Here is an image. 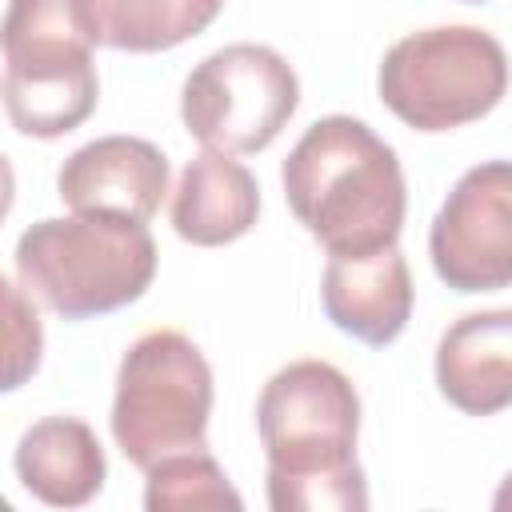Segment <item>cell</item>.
<instances>
[{"label":"cell","instance_id":"obj_7","mask_svg":"<svg viewBox=\"0 0 512 512\" xmlns=\"http://www.w3.org/2000/svg\"><path fill=\"white\" fill-rule=\"evenodd\" d=\"M428 256L452 292H500L512 284V168L484 160L444 196Z\"/></svg>","mask_w":512,"mask_h":512},{"label":"cell","instance_id":"obj_19","mask_svg":"<svg viewBox=\"0 0 512 512\" xmlns=\"http://www.w3.org/2000/svg\"><path fill=\"white\" fill-rule=\"evenodd\" d=\"M464 4H484V0H464Z\"/></svg>","mask_w":512,"mask_h":512},{"label":"cell","instance_id":"obj_17","mask_svg":"<svg viewBox=\"0 0 512 512\" xmlns=\"http://www.w3.org/2000/svg\"><path fill=\"white\" fill-rule=\"evenodd\" d=\"M44 360V320L24 292L0 276V396L24 388Z\"/></svg>","mask_w":512,"mask_h":512},{"label":"cell","instance_id":"obj_6","mask_svg":"<svg viewBox=\"0 0 512 512\" xmlns=\"http://www.w3.org/2000/svg\"><path fill=\"white\" fill-rule=\"evenodd\" d=\"M300 104L296 68L268 44H224L180 88V120L212 152H264Z\"/></svg>","mask_w":512,"mask_h":512},{"label":"cell","instance_id":"obj_18","mask_svg":"<svg viewBox=\"0 0 512 512\" xmlns=\"http://www.w3.org/2000/svg\"><path fill=\"white\" fill-rule=\"evenodd\" d=\"M12 200H16V172H12V160L0 152V224L12 212Z\"/></svg>","mask_w":512,"mask_h":512},{"label":"cell","instance_id":"obj_8","mask_svg":"<svg viewBox=\"0 0 512 512\" xmlns=\"http://www.w3.org/2000/svg\"><path fill=\"white\" fill-rule=\"evenodd\" d=\"M168 192V156L144 136H96L56 172V196L80 216L148 224Z\"/></svg>","mask_w":512,"mask_h":512},{"label":"cell","instance_id":"obj_1","mask_svg":"<svg viewBox=\"0 0 512 512\" xmlns=\"http://www.w3.org/2000/svg\"><path fill=\"white\" fill-rule=\"evenodd\" d=\"M272 512H364L368 480L356 460L360 396L328 360H296L268 376L256 400Z\"/></svg>","mask_w":512,"mask_h":512},{"label":"cell","instance_id":"obj_15","mask_svg":"<svg viewBox=\"0 0 512 512\" xmlns=\"http://www.w3.org/2000/svg\"><path fill=\"white\" fill-rule=\"evenodd\" d=\"M4 72L68 68L92 60V40L80 24L76 0H8L0 20Z\"/></svg>","mask_w":512,"mask_h":512},{"label":"cell","instance_id":"obj_5","mask_svg":"<svg viewBox=\"0 0 512 512\" xmlns=\"http://www.w3.org/2000/svg\"><path fill=\"white\" fill-rule=\"evenodd\" d=\"M212 368L204 352L172 328L144 332L116 368L112 440L140 472L164 456L208 448Z\"/></svg>","mask_w":512,"mask_h":512},{"label":"cell","instance_id":"obj_12","mask_svg":"<svg viewBox=\"0 0 512 512\" xmlns=\"http://www.w3.org/2000/svg\"><path fill=\"white\" fill-rule=\"evenodd\" d=\"M260 216L256 176L228 152L204 148L192 156L172 192V228L196 248H220L252 232Z\"/></svg>","mask_w":512,"mask_h":512},{"label":"cell","instance_id":"obj_13","mask_svg":"<svg viewBox=\"0 0 512 512\" xmlns=\"http://www.w3.org/2000/svg\"><path fill=\"white\" fill-rule=\"evenodd\" d=\"M220 8L224 0H76L92 48L116 52H168L200 36Z\"/></svg>","mask_w":512,"mask_h":512},{"label":"cell","instance_id":"obj_2","mask_svg":"<svg viewBox=\"0 0 512 512\" xmlns=\"http://www.w3.org/2000/svg\"><path fill=\"white\" fill-rule=\"evenodd\" d=\"M284 200L328 256H364L400 240L408 188L396 148L356 116H320L292 144Z\"/></svg>","mask_w":512,"mask_h":512},{"label":"cell","instance_id":"obj_11","mask_svg":"<svg viewBox=\"0 0 512 512\" xmlns=\"http://www.w3.org/2000/svg\"><path fill=\"white\" fill-rule=\"evenodd\" d=\"M16 480L48 508H84L108 480L96 432L80 416H44L16 440Z\"/></svg>","mask_w":512,"mask_h":512},{"label":"cell","instance_id":"obj_16","mask_svg":"<svg viewBox=\"0 0 512 512\" xmlns=\"http://www.w3.org/2000/svg\"><path fill=\"white\" fill-rule=\"evenodd\" d=\"M144 508L148 512H196V508H232L244 500L232 488L228 472L216 464L208 448L176 452L144 468Z\"/></svg>","mask_w":512,"mask_h":512},{"label":"cell","instance_id":"obj_3","mask_svg":"<svg viewBox=\"0 0 512 512\" xmlns=\"http://www.w3.org/2000/svg\"><path fill=\"white\" fill-rule=\"evenodd\" d=\"M16 276L28 296L64 320H92L136 304L156 276L148 224L108 216H44L16 240Z\"/></svg>","mask_w":512,"mask_h":512},{"label":"cell","instance_id":"obj_9","mask_svg":"<svg viewBox=\"0 0 512 512\" xmlns=\"http://www.w3.org/2000/svg\"><path fill=\"white\" fill-rule=\"evenodd\" d=\"M324 316L368 348L392 344L412 316V272L396 244L364 256H328L320 280Z\"/></svg>","mask_w":512,"mask_h":512},{"label":"cell","instance_id":"obj_14","mask_svg":"<svg viewBox=\"0 0 512 512\" xmlns=\"http://www.w3.org/2000/svg\"><path fill=\"white\" fill-rule=\"evenodd\" d=\"M0 96L20 136L56 140L80 128L96 112V100H100L96 60L68 64V68H40V72H4Z\"/></svg>","mask_w":512,"mask_h":512},{"label":"cell","instance_id":"obj_10","mask_svg":"<svg viewBox=\"0 0 512 512\" xmlns=\"http://www.w3.org/2000/svg\"><path fill=\"white\" fill-rule=\"evenodd\" d=\"M436 388L464 416H496L512 404V312H468L436 344Z\"/></svg>","mask_w":512,"mask_h":512},{"label":"cell","instance_id":"obj_4","mask_svg":"<svg viewBox=\"0 0 512 512\" xmlns=\"http://www.w3.org/2000/svg\"><path fill=\"white\" fill-rule=\"evenodd\" d=\"M376 92L416 132L464 128L504 100L508 56L492 32L472 24L420 28L384 52Z\"/></svg>","mask_w":512,"mask_h":512}]
</instances>
